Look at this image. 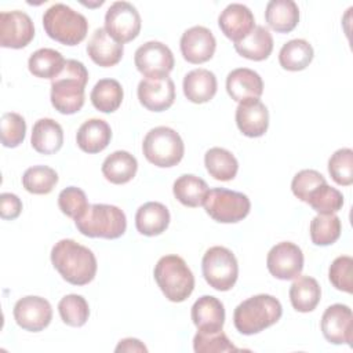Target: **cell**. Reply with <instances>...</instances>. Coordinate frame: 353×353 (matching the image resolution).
Listing matches in <instances>:
<instances>
[{"mask_svg": "<svg viewBox=\"0 0 353 353\" xmlns=\"http://www.w3.org/2000/svg\"><path fill=\"white\" fill-rule=\"evenodd\" d=\"M51 262L63 280L73 285H85L97 274L94 252L72 239H62L51 250Z\"/></svg>", "mask_w": 353, "mask_h": 353, "instance_id": "6da1fadb", "label": "cell"}, {"mask_svg": "<svg viewBox=\"0 0 353 353\" xmlns=\"http://www.w3.org/2000/svg\"><path fill=\"white\" fill-rule=\"evenodd\" d=\"M88 70L83 62L66 59L62 72L51 80V105L62 114H73L84 105Z\"/></svg>", "mask_w": 353, "mask_h": 353, "instance_id": "7a4b0ae2", "label": "cell"}, {"mask_svg": "<svg viewBox=\"0 0 353 353\" xmlns=\"http://www.w3.org/2000/svg\"><path fill=\"white\" fill-rule=\"evenodd\" d=\"M281 314L283 306L277 298L269 294H258L236 306L233 323L240 334L254 335L276 324Z\"/></svg>", "mask_w": 353, "mask_h": 353, "instance_id": "3957f363", "label": "cell"}, {"mask_svg": "<svg viewBox=\"0 0 353 353\" xmlns=\"http://www.w3.org/2000/svg\"><path fill=\"white\" fill-rule=\"evenodd\" d=\"M154 280L164 296L171 302H183L194 288V276L179 255L161 256L153 270Z\"/></svg>", "mask_w": 353, "mask_h": 353, "instance_id": "277c9868", "label": "cell"}, {"mask_svg": "<svg viewBox=\"0 0 353 353\" xmlns=\"http://www.w3.org/2000/svg\"><path fill=\"white\" fill-rule=\"evenodd\" d=\"M43 26L48 37L65 46H77L88 32L85 17L63 3H55L44 11Z\"/></svg>", "mask_w": 353, "mask_h": 353, "instance_id": "5b68a950", "label": "cell"}, {"mask_svg": "<svg viewBox=\"0 0 353 353\" xmlns=\"http://www.w3.org/2000/svg\"><path fill=\"white\" fill-rule=\"evenodd\" d=\"M74 223L81 234L108 240L121 237L127 229L125 214L112 204H91Z\"/></svg>", "mask_w": 353, "mask_h": 353, "instance_id": "8992f818", "label": "cell"}, {"mask_svg": "<svg viewBox=\"0 0 353 353\" xmlns=\"http://www.w3.org/2000/svg\"><path fill=\"white\" fill-rule=\"evenodd\" d=\"M145 159L156 167L168 168L176 165L185 153L181 135L165 125H159L148 131L142 142Z\"/></svg>", "mask_w": 353, "mask_h": 353, "instance_id": "52a82bcc", "label": "cell"}, {"mask_svg": "<svg viewBox=\"0 0 353 353\" xmlns=\"http://www.w3.org/2000/svg\"><path fill=\"white\" fill-rule=\"evenodd\" d=\"M201 272L210 287L216 291H229L239 277L237 259L229 248L214 245L203 255Z\"/></svg>", "mask_w": 353, "mask_h": 353, "instance_id": "ba28073f", "label": "cell"}, {"mask_svg": "<svg viewBox=\"0 0 353 353\" xmlns=\"http://www.w3.org/2000/svg\"><path fill=\"white\" fill-rule=\"evenodd\" d=\"M251 208L250 199L240 192L214 188L208 192L204 210L216 222L236 223L243 221Z\"/></svg>", "mask_w": 353, "mask_h": 353, "instance_id": "9c48e42d", "label": "cell"}, {"mask_svg": "<svg viewBox=\"0 0 353 353\" xmlns=\"http://www.w3.org/2000/svg\"><path fill=\"white\" fill-rule=\"evenodd\" d=\"M141 26V15L128 1H114L105 14V30L120 44L134 40Z\"/></svg>", "mask_w": 353, "mask_h": 353, "instance_id": "30bf717a", "label": "cell"}, {"mask_svg": "<svg viewBox=\"0 0 353 353\" xmlns=\"http://www.w3.org/2000/svg\"><path fill=\"white\" fill-rule=\"evenodd\" d=\"M134 63L145 77H165L174 69V54L161 41H146L134 54Z\"/></svg>", "mask_w": 353, "mask_h": 353, "instance_id": "8fae6325", "label": "cell"}, {"mask_svg": "<svg viewBox=\"0 0 353 353\" xmlns=\"http://www.w3.org/2000/svg\"><path fill=\"white\" fill-rule=\"evenodd\" d=\"M266 266L269 273L279 280L296 279L303 269L302 250L291 241H281L268 252Z\"/></svg>", "mask_w": 353, "mask_h": 353, "instance_id": "7c38bea8", "label": "cell"}, {"mask_svg": "<svg viewBox=\"0 0 353 353\" xmlns=\"http://www.w3.org/2000/svg\"><path fill=\"white\" fill-rule=\"evenodd\" d=\"M34 37L32 18L23 11L0 12V46L4 48H23Z\"/></svg>", "mask_w": 353, "mask_h": 353, "instance_id": "4fadbf2b", "label": "cell"}, {"mask_svg": "<svg viewBox=\"0 0 353 353\" xmlns=\"http://www.w3.org/2000/svg\"><path fill=\"white\" fill-rule=\"evenodd\" d=\"M17 324L29 332H39L52 320V307L46 298L28 295L17 301L12 310Z\"/></svg>", "mask_w": 353, "mask_h": 353, "instance_id": "5bb4252c", "label": "cell"}, {"mask_svg": "<svg viewBox=\"0 0 353 353\" xmlns=\"http://www.w3.org/2000/svg\"><path fill=\"white\" fill-rule=\"evenodd\" d=\"M324 338L332 345H349L353 339V314L352 309L343 303L328 306L320 321Z\"/></svg>", "mask_w": 353, "mask_h": 353, "instance_id": "9a60e30c", "label": "cell"}, {"mask_svg": "<svg viewBox=\"0 0 353 353\" xmlns=\"http://www.w3.org/2000/svg\"><path fill=\"white\" fill-rule=\"evenodd\" d=\"M138 99L150 112H163L175 101V84L171 77H145L138 84Z\"/></svg>", "mask_w": 353, "mask_h": 353, "instance_id": "2e32d148", "label": "cell"}, {"mask_svg": "<svg viewBox=\"0 0 353 353\" xmlns=\"http://www.w3.org/2000/svg\"><path fill=\"white\" fill-rule=\"evenodd\" d=\"M179 47L185 61L199 65L210 61L214 57L216 40L208 28L197 25L182 33Z\"/></svg>", "mask_w": 353, "mask_h": 353, "instance_id": "e0dca14e", "label": "cell"}, {"mask_svg": "<svg viewBox=\"0 0 353 353\" xmlns=\"http://www.w3.org/2000/svg\"><path fill=\"white\" fill-rule=\"evenodd\" d=\"M218 25L222 33L233 43L245 39L256 26L252 11L240 3L226 6L218 17Z\"/></svg>", "mask_w": 353, "mask_h": 353, "instance_id": "ac0fdd59", "label": "cell"}, {"mask_svg": "<svg viewBox=\"0 0 353 353\" xmlns=\"http://www.w3.org/2000/svg\"><path fill=\"white\" fill-rule=\"evenodd\" d=\"M236 124L240 132L245 137H262L269 127V110L259 99H245L239 102L236 109Z\"/></svg>", "mask_w": 353, "mask_h": 353, "instance_id": "d6986e66", "label": "cell"}, {"mask_svg": "<svg viewBox=\"0 0 353 353\" xmlns=\"http://www.w3.org/2000/svg\"><path fill=\"white\" fill-rule=\"evenodd\" d=\"M226 91L236 102L245 99H259L263 92L262 77L252 69L237 68L226 77Z\"/></svg>", "mask_w": 353, "mask_h": 353, "instance_id": "ffe728a7", "label": "cell"}, {"mask_svg": "<svg viewBox=\"0 0 353 353\" xmlns=\"http://www.w3.org/2000/svg\"><path fill=\"white\" fill-rule=\"evenodd\" d=\"M190 316L197 331L215 332L223 327L225 307L218 298L212 295H203L193 303Z\"/></svg>", "mask_w": 353, "mask_h": 353, "instance_id": "44dd1931", "label": "cell"}, {"mask_svg": "<svg viewBox=\"0 0 353 353\" xmlns=\"http://www.w3.org/2000/svg\"><path fill=\"white\" fill-rule=\"evenodd\" d=\"M87 54L94 63L102 68H110L120 62L124 54V47L113 40L105 28H98L88 40Z\"/></svg>", "mask_w": 353, "mask_h": 353, "instance_id": "7402d4cb", "label": "cell"}, {"mask_svg": "<svg viewBox=\"0 0 353 353\" xmlns=\"http://www.w3.org/2000/svg\"><path fill=\"white\" fill-rule=\"evenodd\" d=\"M183 94L193 103H205L211 101L218 88L215 74L208 69H193L183 77Z\"/></svg>", "mask_w": 353, "mask_h": 353, "instance_id": "603a6c76", "label": "cell"}, {"mask_svg": "<svg viewBox=\"0 0 353 353\" xmlns=\"http://www.w3.org/2000/svg\"><path fill=\"white\" fill-rule=\"evenodd\" d=\"M110 125L102 119H90L84 121L76 134L77 146L90 154L99 153L110 143Z\"/></svg>", "mask_w": 353, "mask_h": 353, "instance_id": "cb8c5ba5", "label": "cell"}, {"mask_svg": "<svg viewBox=\"0 0 353 353\" xmlns=\"http://www.w3.org/2000/svg\"><path fill=\"white\" fill-rule=\"evenodd\" d=\"M170 211L159 201L142 204L135 214V228L143 236H159L170 225Z\"/></svg>", "mask_w": 353, "mask_h": 353, "instance_id": "d4e9b609", "label": "cell"}, {"mask_svg": "<svg viewBox=\"0 0 353 353\" xmlns=\"http://www.w3.org/2000/svg\"><path fill=\"white\" fill-rule=\"evenodd\" d=\"M30 143L33 149L41 154H54L63 145V130L59 123L52 119H39L33 124Z\"/></svg>", "mask_w": 353, "mask_h": 353, "instance_id": "484cf974", "label": "cell"}, {"mask_svg": "<svg viewBox=\"0 0 353 353\" xmlns=\"http://www.w3.org/2000/svg\"><path fill=\"white\" fill-rule=\"evenodd\" d=\"M265 21L274 32L288 33L299 22V8L292 0H270L266 4Z\"/></svg>", "mask_w": 353, "mask_h": 353, "instance_id": "4316f807", "label": "cell"}, {"mask_svg": "<svg viewBox=\"0 0 353 353\" xmlns=\"http://www.w3.org/2000/svg\"><path fill=\"white\" fill-rule=\"evenodd\" d=\"M101 170L106 181L114 185H123L135 176L138 161L131 153L125 150H116L103 160Z\"/></svg>", "mask_w": 353, "mask_h": 353, "instance_id": "83f0119b", "label": "cell"}, {"mask_svg": "<svg viewBox=\"0 0 353 353\" xmlns=\"http://www.w3.org/2000/svg\"><path fill=\"white\" fill-rule=\"evenodd\" d=\"M175 199L185 207L196 208L204 205L207 194L210 192L208 185L200 176L193 174H183L175 179L172 185Z\"/></svg>", "mask_w": 353, "mask_h": 353, "instance_id": "f1b7e54d", "label": "cell"}, {"mask_svg": "<svg viewBox=\"0 0 353 353\" xmlns=\"http://www.w3.org/2000/svg\"><path fill=\"white\" fill-rule=\"evenodd\" d=\"M288 294L291 305L296 312L309 313L319 305L321 288L316 279L310 276H298L291 284Z\"/></svg>", "mask_w": 353, "mask_h": 353, "instance_id": "f546056e", "label": "cell"}, {"mask_svg": "<svg viewBox=\"0 0 353 353\" xmlns=\"http://www.w3.org/2000/svg\"><path fill=\"white\" fill-rule=\"evenodd\" d=\"M234 50L247 59L263 61L273 51V37L265 26L256 25L245 39L234 43Z\"/></svg>", "mask_w": 353, "mask_h": 353, "instance_id": "4dcf8cb0", "label": "cell"}, {"mask_svg": "<svg viewBox=\"0 0 353 353\" xmlns=\"http://www.w3.org/2000/svg\"><path fill=\"white\" fill-rule=\"evenodd\" d=\"M314 57L313 47L303 39H292L283 44L279 52V62L283 69L299 72L306 69Z\"/></svg>", "mask_w": 353, "mask_h": 353, "instance_id": "1f68e13d", "label": "cell"}, {"mask_svg": "<svg viewBox=\"0 0 353 353\" xmlns=\"http://www.w3.org/2000/svg\"><path fill=\"white\" fill-rule=\"evenodd\" d=\"M123 87L114 79H101L91 90L90 99L94 108L102 113L116 112L123 102Z\"/></svg>", "mask_w": 353, "mask_h": 353, "instance_id": "d6a6232c", "label": "cell"}, {"mask_svg": "<svg viewBox=\"0 0 353 353\" xmlns=\"http://www.w3.org/2000/svg\"><path fill=\"white\" fill-rule=\"evenodd\" d=\"M208 174L216 181H232L239 171V161L232 152L223 148H211L204 154Z\"/></svg>", "mask_w": 353, "mask_h": 353, "instance_id": "836d02e7", "label": "cell"}, {"mask_svg": "<svg viewBox=\"0 0 353 353\" xmlns=\"http://www.w3.org/2000/svg\"><path fill=\"white\" fill-rule=\"evenodd\" d=\"M65 62L66 59L59 51L54 48H39L29 57L28 68L33 76L52 80L62 72Z\"/></svg>", "mask_w": 353, "mask_h": 353, "instance_id": "e575fe53", "label": "cell"}, {"mask_svg": "<svg viewBox=\"0 0 353 353\" xmlns=\"http://www.w3.org/2000/svg\"><path fill=\"white\" fill-rule=\"evenodd\" d=\"M342 225L335 214H319L310 222V239L316 245H331L341 236Z\"/></svg>", "mask_w": 353, "mask_h": 353, "instance_id": "d590c367", "label": "cell"}, {"mask_svg": "<svg viewBox=\"0 0 353 353\" xmlns=\"http://www.w3.org/2000/svg\"><path fill=\"white\" fill-rule=\"evenodd\" d=\"M58 183V174L48 165L29 167L22 175V186L32 194H48Z\"/></svg>", "mask_w": 353, "mask_h": 353, "instance_id": "8d00e7d4", "label": "cell"}, {"mask_svg": "<svg viewBox=\"0 0 353 353\" xmlns=\"http://www.w3.org/2000/svg\"><path fill=\"white\" fill-rule=\"evenodd\" d=\"M62 321L70 327H83L90 317V307L85 298L77 294L65 295L58 303Z\"/></svg>", "mask_w": 353, "mask_h": 353, "instance_id": "74e56055", "label": "cell"}, {"mask_svg": "<svg viewBox=\"0 0 353 353\" xmlns=\"http://www.w3.org/2000/svg\"><path fill=\"white\" fill-rule=\"evenodd\" d=\"M306 203L319 214H335L343 205V194L325 182L309 194Z\"/></svg>", "mask_w": 353, "mask_h": 353, "instance_id": "f35d334b", "label": "cell"}, {"mask_svg": "<svg viewBox=\"0 0 353 353\" xmlns=\"http://www.w3.org/2000/svg\"><path fill=\"white\" fill-rule=\"evenodd\" d=\"M328 172L332 181L341 186L353 183V150L342 148L334 152L328 160Z\"/></svg>", "mask_w": 353, "mask_h": 353, "instance_id": "ab89813d", "label": "cell"}, {"mask_svg": "<svg viewBox=\"0 0 353 353\" xmlns=\"http://www.w3.org/2000/svg\"><path fill=\"white\" fill-rule=\"evenodd\" d=\"M58 207L66 216L77 221L87 212L90 204L84 190L76 186H68L58 194Z\"/></svg>", "mask_w": 353, "mask_h": 353, "instance_id": "60d3db41", "label": "cell"}, {"mask_svg": "<svg viewBox=\"0 0 353 353\" xmlns=\"http://www.w3.org/2000/svg\"><path fill=\"white\" fill-rule=\"evenodd\" d=\"M193 349L196 353H218L237 350V347L229 341L222 330L215 332L197 331L193 338Z\"/></svg>", "mask_w": 353, "mask_h": 353, "instance_id": "b9f144b4", "label": "cell"}, {"mask_svg": "<svg viewBox=\"0 0 353 353\" xmlns=\"http://www.w3.org/2000/svg\"><path fill=\"white\" fill-rule=\"evenodd\" d=\"M26 121L15 113L7 112L1 116V143L6 148H17L25 139Z\"/></svg>", "mask_w": 353, "mask_h": 353, "instance_id": "7bdbcfd3", "label": "cell"}, {"mask_svg": "<svg viewBox=\"0 0 353 353\" xmlns=\"http://www.w3.org/2000/svg\"><path fill=\"white\" fill-rule=\"evenodd\" d=\"M352 268H353V259L349 255H341L332 261L328 269V279L336 290L352 294L353 291Z\"/></svg>", "mask_w": 353, "mask_h": 353, "instance_id": "ee69618b", "label": "cell"}, {"mask_svg": "<svg viewBox=\"0 0 353 353\" xmlns=\"http://www.w3.org/2000/svg\"><path fill=\"white\" fill-rule=\"evenodd\" d=\"M325 178L316 170H301L295 174L291 182V190L295 197L306 203L309 194L320 185L325 183Z\"/></svg>", "mask_w": 353, "mask_h": 353, "instance_id": "f6af8a7d", "label": "cell"}, {"mask_svg": "<svg viewBox=\"0 0 353 353\" xmlns=\"http://www.w3.org/2000/svg\"><path fill=\"white\" fill-rule=\"evenodd\" d=\"M22 211V201L14 193H1L0 196V216L3 219H17Z\"/></svg>", "mask_w": 353, "mask_h": 353, "instance_id": "bcb514c9", "label": "cell"}, {"mask_svg": "<svg viewBox=\"0 0 353 353\" xmlns=\"http://www.w3.org/2000/svg\"><path fill=\"white\" fill-rule=\"evenodd\" d=\"M114 350L116 352H148V347L139 339L124 338L117 343Z\"/></svg>", "mask_w": 353, "mask_h": 353, "instance_id": "7dc6e473", "label": "cell"}]
</instances>
